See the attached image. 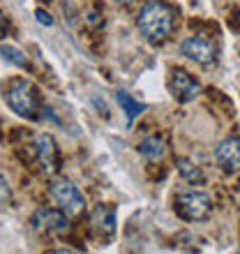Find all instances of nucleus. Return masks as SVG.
Listing matches in <instances>:
<instances>
[{
    "instance_id": "obj_1",
    "label": "nucleus",
    "mask_w": 240,
    "mask_h": 254,
    "mask_svg": "<svg viewBox=\"0 0 240 254\" xmlns=\"http://www.w3.org/2000/svg\"><path fill=\"white\" fill-rule=\"evenodd\" d=\"M139 30L148 42H164L174 33V9L160 0H148L139 12Z\"/></svg>"
},
{
    "instance_id": "obj_2",
    "label": "nucleus",
    "mask_w": 240,
    "mask_h": 254,
    "mask_svg": "<svg viewBox=\"0 0 240 254\" xmlns=\"http://www.w3.org/2000/svg\"><path fill=\"white\" fill-rule=\"evenodd\" d=\"M5 102L7 107L12 109L14 114H19L21 118H30V121L37 118L40 97H37V90H35V86L30 81L26 79L9 81V86L5 88Z\"/></svg>"
},
{
    "instance_id": "obj_3",
    "label": "nucleus",
    "mask_w": 240,
    "mask_h": 254,
    "mask_svg": "<svg viewBox=\"0 0 240 254\" xmlns=\"http://www.w3.org/2000/svg\"><path fill=\"white\" fill-rule=\"evenodd\" d=\"M176 208H178L180 217H185V220H189V222H201L210 215L213 203H210V196H208L206 192H194V190H189V192H180L178 196H176Z\"/></svg>"
},
{
    "instance_id": "obj_4",
    "label": "nucleus",
    "mask_w": 240,
    "mask_h": 254,
    "mask_svg": "<svg viewBox=\"0 0 240 254\" xmlns=\"http://www.w3.org/2000/svg\"><path fill=\"white\" fill-rule=\"evenodd\" d=\"M51 199L58 203L67 215H81L86 210V199L79 188L69 181H58L51 185Z\"/></svg>"
},
{
    "instance_id": "obj_5",
    "label": "nucleus",
    "mask_w": 240,
    "mask_h": 254,
    "mask_svg": "<svg viewBox=\"0 0 240 254\" xmlns=\"http://www.w3.org/2000/svg\"><path fill=\"white\" fill-rule=\"evenodd\" d=\"M35 153H37V162H40L42 171L47 176H54L58 171V148L51 134H40L35 139Z\"/></svg>"
},
{
    "instance_id": "obj_6",
    "label": "nucleus",
    "mask_w": 240,
    "mask_h": 254,
    "mask_svg": "<svg viewBox=\"0 0 240 254\" xmlns=\"http://www.w3.org/2000/svg\"><path fill=\"white\" fill-rule=\"evenodd\" d=\"M215 162L220 164L227 174H238L240 171V139L229 136L215 148Z\"/></svg>"
},
{
    "instance_id": "obj_7",
    "label": "nucleus",
    "mask_w": 240,
    "mask_h": 254,
    "mask_svg": "<svg viewBox=\"0 0 240 254\" xmlns=\"http://www.w3.org/2000/svg\"><path fill=\"white\" fill-rule=\"evenodd\" d=\"M180 51L185 58L199 63V65H210L215 61V44L203 40V37H187L180 44Z\"/></svg>"
},
{
    "instance_id": "obj_8",
    "label": "nucleus",
    "mask_w": 240,
    "mask_h": 254,
    "mask_svg": "<svg viewBox=\"0 0 240 254\" xmlns=\"http://www.w3.org/2000/svg\"><path fill=\"white\" fill-rule=\"evenodd\" d=\"M171 95H174L178 102H192L199 97L201 93V86L199 81H194L189 74L185 72V69H174V74H171Z\"/></svg>"
},
{
    "instance_id": "obj_9",
    "label": "nucleus",
    "mask_w": 240,
    "mask_h": 254,
    "mask_svg": "<svg viewBox=\"0 0 240 254\" xmlns=\"http://www.w3.org/2000/svg\"><path fill=\"white\" fill-rule=\"evenodd\" d=\"M33 227L40 229V231H56L58 234V231L67 229V217L54 208H40L33 215Z\"/></svg>"
},
{
    "instance_id": "obj_10",
    "label": "nucleus",
    "mask_w": 240,
    "mask_h": 254,
    "mask_svg": "<svg viewBox=\"0 0 240 254\" xmlns=\"http://www.w3.org/2000/svg\"><path fill=\"white\" fill-rule=\"evenodd\" d=\"M93 227L100 236H111L116 231V213L114 208L100 206L93 213Z\"/></svg>"
},
{
    "instance_id": "obj_11",
    "label": "nucleus",
    "mask_w": 240,
    "mask_h": 254,
    "mask_svg": "<svg viewBox=\"0 0 240 254\" xmlns=\"http://www.w3.org/2000/svg\"><path fill=\"white\" fill-rule=\"evenodd\" d=\"M116 100H118L120 109L125 111V116H127V121H129V123H132L136 116H141L143 111H146V107H143L139 100H134L129 93H125V90H120V93L116 95Z\"/></svg>"
},
{
    "instance_id": "obj_12",
    "label": "nucleus",
    "mask_w": 240,
    "mask_h": 254,
    "mask_svg": "<svg viewBox=\"0 0 240 254\" xmlns=\"http://www.w3.org/2000/svg\"><path fill=\"white\" fill-rule=\"evenodd\" d=\"M139 153L143 155V157H150V160L162 157V153H164V143H162V139L157 136V134H150V136H146V139L139 143Z\"/></svg>"
},
{
    "instance_id": "obj_13",
    "label": "nucleus",
    "mask_w": 240,
    "mask_h": 254,
    "mask_svg": "<svg viewBox=\"0 0 240 254\" xmlns=\"http://www.w3.org/2000/svg\"><path fill=\"white\" fill-rule=\"evenodd\" d=\"M178 171H180V176H182L187 183H192V185H199V183H203V174H201V169L196 167L194 162L180 160L178 162Z\"/></svg>"
},
{
    "instance_id": "obj_14",
    "label": "nucleus",
    "mask_w": 240,
    "mask_h": 254,
    "mask_svg": "<svg viewBox=\"0 0 240 254\" xmlns=\"http://www.w3.org/2000/svg\"><path fill=\"white\" fill-rule=\"evenodd\" d=\"M2 58H5L7 63L16 65V67H28V58H26V56L21 54L19 49L7 47V44H2Z\"/></svg>"
},
{
    "instance_id": "obj_15",
    "label": "nucleus",
    "mask_w": 240,
    "mask_h": 254,
    "mask_svg": "<svg viewBox=\"0 0 240 254\" xmlns=\"http://www.w3.org/2000/svg\"><path fill=\"white\" fill-rule=\"evenodd\" d=\"M35 16H37V21H40L42 26H54V19H51V14H47L44 9H37V12H35Z\"/></svg>"
},
{
    "instance_id": "obj_16",
    "label": "nucleus",
    "mask_w": 240,
    "mask_h": 254,
    "mask_svg": "<svg viewBox=\"0 0 240 254\" xmlns=\"http://www.w3.org/2000/svg\"><path fill=\"white\" fill-rule=\"evenodd\" d=\"M2 201H7V178L2 176Z\"/></svg>"
},
{
    "instance_id": "obj_17",
    "label": "nucleus",
    "mask_w": 240,
    "mask_h": 254,
    "mask_svg": "<svg viewBox=\"0 0 240 254\" xmlns=\"http://www.w3.org/2000/svg\"><path fill=\"white\" fill-rule=\"evenodd\" d=\"M49 254H74L72 250H54V252H49Z\"/></svg>"
},
{
    "instance_id": "obj_18",
    "label": "nucleus",
    "mask_w": 240,
    "mask_h": 254,
    "mask_svg": "<svg viewBox=\"0 0 240 254\" xmlns=\"http://www.w3.org/2000/svg\"><path fill=\"white\" fill-rule=\"evenodd\" d=\"M114 2H118V5H127V2H132V0H114Z\"/></svg>"
}]
</instances>
